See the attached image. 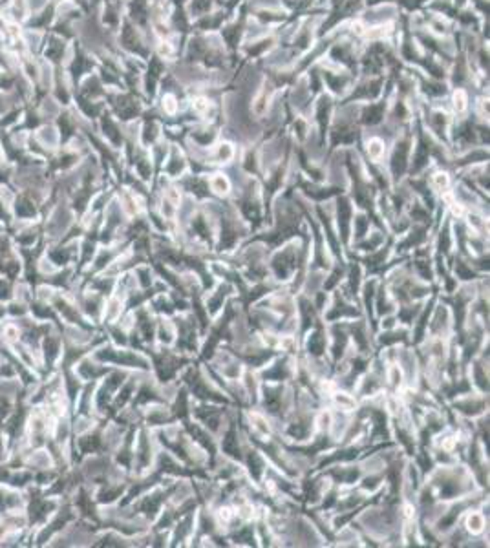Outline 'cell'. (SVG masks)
I'll return each mask as SVG.
<instances>
[{
	"mask_svg": "<svg viewBox=\"0 0 490 548\" xmlns=\"http://www.w3.org/2000/svg\"><path fill=\"white\" fill-rule=\"evenodd\" d=\"M211 187H213V190L216 192V194H227L229 192V181L225 180L224 176H216V178H213V181H211Z\"/></svg>",
	"mask_w": 490,
	"mask_h": 548,
	"instance_id": "obj_1",
	"label": "cell"
},
{
	"mask_svg": "<svg viewBox=\"0 0 490 548\" xmlns=\"http://www.w3.org/2000/svg\"><path fill=\"white\" fill-rule=\"evenodd\" d=\"M469 530L474 534H480L483 530V517L478 516V514H472L469 517Z\"/></svg>",
	"mask_w": 490,
	"mask_h": 548,
	"instance_id": "obj_2",
	"label": "cell"
},
{
	"mask_svg": "<svg viewBox=\"0 0 490 548\" xmlns=\"http://www.w3.org/2000/svg\"><path fill=\"white\" fill-rule=\"evenodd\" d=\"M368 152H370V156L373 159H379L382 156V152H384V147H382L381 141L373 139V141H370V145H368Z\"/></svg>",
	"mask_w": 490,
	"mask_h": 548,
	"instance_id": "obj_3",
	"label": "cell"
},
{
	"mask_svg": "<svg viewBox=\"0 0 490 548\" xmlns=\"http://www.w3.org/2000/svg\"><path fill=\"white\" fill-rule=\"evenodd\" d=\"M224 448H225V451H229L231 455L238 457V448L235 446V431H233V429H231L229 435H227V439H225Z\"/></svg>",
	"mask_w": 490,
	"mask_h": 548,
	"instance_id": "obj_4",
	"label": "cell"
},
{
	"mask_svg": "<svg viewBox=\"0 0 490 548\" xmlns=\"http://www.w3.org/2000/svg\"><path fill=\"white\" fill-rule=\"evenodd\" d=\"M335 401H337V404L340 407H344V409H351V407L355 406V402L351 396H348L346 393H338L337 396H335Z\"/></svg>",
	"mask_w": 490,
	"mask_h": 548,
	"instance_id": "obj_5",
	"label": "cell"
},
{
	"mask_svg": "<svg viewBox=\"0 0 490 548\" xmlns=\"http://www.w3.org/2000/svg\"><path fill=\"white\" fill-rule=\"evenodd\" d=\"M310 349H311V351H313V353H315V355L320 353V351H322V337H320V335H315V337L311 338Z\"/></svg>",
	"mask_w": 490,
	"mask_h": 548,
	"instance_id": "obj_6",
	"label": "cell"
},
{
	"mask_svg": "<svg viewBox=\"0 0 490 548\" xmlns=\"http://www.w3.org/2000/svg\"><path fill=\"white\" fill-rule=\"evenodd\" d=\"M220 159H224V161H227V159L233 158V148H231V145H222L220 147Z\"/></svg>",
	"mask_w": 490,
	"mask_h": 548,
	"instance_id": "obj_7",
	"label": "cell"
},
{
	"mask_svg": "<svg viewBox=\"0 0 490 548\" xmlns=\"http://www.w3.org/2000/svg\"><path fill=\"white\" fill-rule=\"evenodd\" d=\"M434 181H436V184L439 187V189H441V187L445 189V187L448 184V178L445 174H437L436 178H434Z\"/></svg>",
	"mask_w": 490,
	"mask_h": 548,
	"instance_id": "obj_8",
	"label": "cell"
},
{
	"mask_svg": "<svg viewBox=\"0 0 490 548\" xmlns=\"http://www.w3.org/2000/svg\"><path fill=\"white\" fill-rule=\"evenodd\" d=\"M255 422H256V428L260 429L261 433H264V435H267V433H269V428H267V426H266V422H264V420H261V418L255 417Z\"/></svg>",
	"mask_w": 490,
	"mask_h": 548,
	"instance_id": "obj_9",
	"label": "cell"
},
{
	"mask_svg": "<svg viewBox=\"0 0 490 548\" xmlns=\"http://www.w3.org/2000/svg\"><path fill=\"white\" fill-rule=\"evenodd\" d=\"M222 517H224V519H229V510H222Z\"/></svg>",
	"mask_w": 490,
	"mask_h": 548,
	"instance_id": "obj_10",
	"label": "cell"
},
{
	"mask_svg": "<svg viewBox=\"0 0 490 548\" xmlns=\"http://www.w3.org/2000/svg\"><path fill=\"white\" fill-rule=\"evenodd\" d=\"M167 103H172V99H170V97L167 99ZM169 110H170V112H172V110H174V106H172V104H169Z\"/></svg>",
	"mask_w": 490,
	"mask_h": 548,
	"instance_id": "obj_11",
	"label": "cell"
}]
</instances>
